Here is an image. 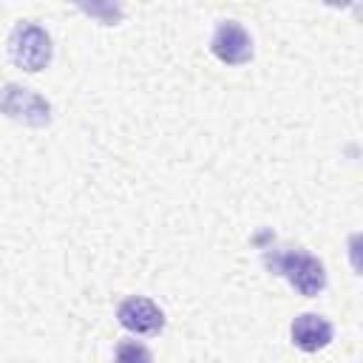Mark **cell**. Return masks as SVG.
<instances>
[{
    "label": "cell",
    "instance_id": "6da1fadb",
    "mask_svg": "<svg viewBox=\"0 0 363 363\" xmlns=\"http://www.w3.org/2000/svg\"><path fill=\"white\" fill-rule=\"evenodd\" d=\"M267 267L278 275H284L301 295L315 298L318 292L326 289V269L320 264V258H315L312 252L301 250V247H281L267 252Z\"/></svg>",
    "mask_w": 363,
    "mask_h": 363
},
{
    "label": "cell",
    "instance_id": "5b68a950",
    "mask_svg": "<svg viewBox=\"0 0 363 363\" xmlns=\"http://www.w3.org/2000/svg\"><path fill=\"white\" fill-rule=\"evenodd\" d=\"M116 318L128 332H136V335H156L164 326V312L150 298H142V295L125 298L116 309Z\"/></svg>",
    "mask_w": 363,
    "mask_h": 363
},
{
    "label": "cell",
    "instance_id": "7a4b0ae2",
    "mask_svg": "<svg viewBox=\"0 0 363 363\" xmlns=\"http://www.w3.org/2000/svg\"><path fill=\"white\" fill-rule=\"evenodd\" d=\"M51 37L37 23H17L9 37V57L17 68L37 74L51 62Z\"/></svg>",
    "mask_w": 363,
    "mask_h": 363
},
{
    "label": "cell",
    "instance_id": "8992f818",
    "mask_svg": "<svg viewBox=\"0 0 363 363\" xmlns=\"http://www.w3.org/2000/svg\"><path fill=\"white\" fill-rule=\"evenodd\" d=\"M292 343L301 349V352H320L332 343V323L323 318V315H315V312H303L292 320Z\"/></svg>",
    "mask_w": 363,
    "mask_h": 363
},
{
    "label": "cell",
    "instance_id": "277c9868",
    "mask_svg": "<svg viewBox=\"0 0 363 363\" xmlns=\"http://www.w3.org/2000/svg\"><path fill=\"white\" fill-rule=\"evenodd\" d=\"M210 51L224 65H244L252 60V37L247 34V28L238 20H224V23H218V28L210 40Z\"/></svg>",
    "mask_w": 363,
    "mask_h": 363
},
{
    "label": "cell",
    "instance_id": "3957f363",
    "mask_svg": "<svg viewBox=\"0 0 363 363\" xmlns=\"http://www.w3.org/2000/svg\"><path fill=\"white\" fill-rule=\"evenodd\" d=\"M0 113L31 125V128H43L51 122V105L48 99H43L37 91L31 88H20V85H3L0 91Z\"/></svg>",
    "mask_w": 363,
    "mask_h": 363
},
{
    "label": "cell",
    "instance_id": "52a82bcc",
    "mask_svg": "<svg viewBox=\"0 0 363 363\" xmlns=\"http://www.w3.org/2000/svg\"><path fill=\"white\" fill-rule=\"evenodd\" d=\"M113 363H153V354L145 343L139 340H122L116 346V354H113Z\"/></svg>",
    "mask_w": 363,
    "mask_h": 363
}]
</instances>
